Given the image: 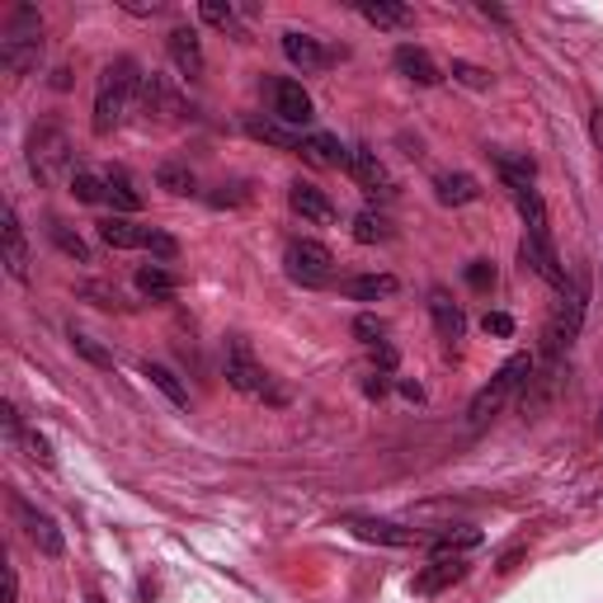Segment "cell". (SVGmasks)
<instances>
[{
    "label": "cell",
    "mask_w": 603,
    "mask_h": 603,
    "mask_svg": "<svg viewBox=\"0 0 603 603\" xmlns=\"http://www.w3.org/2000/svg\"><path fill=\"white\" fill-rule=\"evenodd\" d=\"M354 335H358V345L377 349V345H387V320H377L373 312H364V316H354Z\"/></svg>",
    "instance_id": "cell-34"
},
{
    "label": "cell",
    "mask_w": 603,
    "mask_h": 603,
    "mask_svg": "<svg viewBox=\"0 0 603 603\" xmlns=\"http://www.w3.org/2000/svg\"><path fill=\"white\" fill-rule=\"evenodd\" d=\"M518 259H524V269H533L542 284H552L556 293L571 284V274L561 269V259H556V246H552V240H533V236H524V246H518Z\"/></svg>",
    "instance_id": "cell-12"
},
{
    "label": "cell",
    "mask_w": 603,
    "mask_h": 603,
    "mask_svg": "<svg viewBox=\"0 0 603 603\" xmlns=\"http://www.w3.org/2000/svg\"><path fill=\"white\" fill-rule=\"evenodd\" d=\"M599 429H603V411H599Z\"/></svg>",
    "instance_id": "cell-49"
},
{
    "label": "cell",
    "mask_w": 603,
    "mask_h": 603,
    "mask_svg": "<svg viewBox=\"0 0 603 603\" xmlns=\"http://www.w3.org/2000/svg\"><path fill=\"white\" fill-rule=\"evenodd\" d=\"M467 284H472L476 293L495 288V265H491V259H472V265H467Z\"/></svg>",
    "instance_id": "cell-39"
},
{
    "label": "cell",
    "mask_w": 603,
    "mask_h": 603,
    "mask_svg": "<svg viewBox=\"0 0 603 603\" xmlns=\"http://www.w3.org/2000/svg\"><path fill=\"white\" fill-rule=\"evenodd\" d=\"M481 547V528H434L429 552L434 561H453V556H467Z\"/></svg>",
    "instance_id": "cell-21"
},
{
    "label": "cell",
    "mask_w": 603,
    "mask_h": 603,
    "mask_svg": "<svg viewBox=\"0 0 603 603\" xmlns=\"http://www.w3.org/2000/svg\"><path fill=\"white\" fill-rule=\"evenodd\" d=\"M38 57H43V19L33 6H14L6 33H0V67L24 76L38 67Z\"/></svg>",
    "instance_id": "cell-4"
},
{
    "label": "cell",
    "mask_w": 603,
    "mask_h": 603,
    "mask_svg": "<svg viewBox=\"0 0 603 603\" xmlns=\"http://www.w3.org/2000/svg\"><path fill=\"white\" fill-rule=\"evenodd\" d=\"M198 14H204L208 24H217V29H231V24H236V10L223 6V0H204V6H198Z\"/></svg>",
    "instance_id": "cell-38"
},
{
    "label": "cell",
    "mask_w": 603,
    "mask_h": 603,
    "mask_svg": "<svg viewBox=\"0 0 603 603\" xmlns=\"http://www.w3.org/2000/svg\"><path fill=\"white\" fill-rule=\"evenodd\" d=\"M288 204H293V212L302 217V223H316V227L335 223V204L326 198V189L307 185V179H297V185L288 189Z\"/></svg>",
    "instance_id": "cell-14"
},
{
    "label": "cell",
    "mask_w": 603,
    "mask_h": 603,
    "mask_svg": "<svg viewBox=\"0 0 603 603\" xmlns=\"http://www.w3.org/2000/svg\"><path fill=\"white\" fill-rule=\"evenodd\" d=\"M354 240H364V246H377V240H392V227L382 212H358L354 217Z\"/></svg>",
    "instance_id": "cell-33"
},
{
    "label": "cell",
    "mask_w": 603,
    "mask_h": 603,
    "mask_svg": "<svg viewBox=\"0 0 603 603\" xmlns=\"http://www.w3.org/2000/svg\"><path fill=\"white\" fill-rule=\"evenodd\" d=\"M349 533L364 542H382V547H419V542H434V533L387 524V518H349Z\"/></svg>",
    "instance_id": "cell-10"
},
{
    "label": "cell",
    "mask_w": 603,
    "mask_h": 603,
    "mask_svg": "<svg viewBox=\"0 0 603 603\" xmlns=\"http://www.w3.org/2000/svg\"><path fill=\"white\" fill-rule=\"evenodd\" d=\"M142 67L132 62V57H118V62H109L105 71H99V86H95V132L109 137L118 123L128 118L137 90H142Z\"/></svg>",
    "instance_id": "cell-1"
},
{
    "label": "cell",
    "mask_w": 603,
    "mask_h": 603,
    "mask_svg": "<svg viewBox=\"0 0 603 603\" xmlns=\"http://www.w3.org/2000/svg\"><path fill=\"white\" fill-rule=\"evenodd\" d=\"M14 518H19V524H24L29 542H33V547L43 552V556H62V552H67V537H62V528H57L43 510H33L29 500H19V495H14Z\"/></svg>",
    "instance_id": "cell-11"
},
{
    "label": "cell",
    "mask_w": 603,
    "mask_h": 603,
    "mask_svg": "<svg viewBox=\"0 0 603 603\" xmlns=\"http://www.w3.org/2000/svg\"><path fill=\"white\" fill-rule=\"evenodd\" d=\"M246 132H250V137H259V142H269V147L302 151V132H293V128H284V123H265V118H250Z\"/></svg>",
    "instance_id": "cell-29"
},
{
    "label": "cell",
    "mask_w": 603,
    "mask_h": 603,
    "mask_svg": "<svg viewBox=\"0 0 603 603\" xmlns=\"http://www.w3.org/2000/svg\"><path fill=\"white\" fill-rule=\"evenodd\" d=\"M429 316H434V330L448 339V345H457L462 335H467V316H462V307L448 297V288H434L429 293Z\"/></svg>",
    "instance_id": "cell-18"
},
{
    "label": "cell",
    "mask_w": 603,
    "mask_h": 603,
    "mask_svg": "<svg viewBox=\"0 0 603 603\" xmlns=\"http://www.w3.org/2000/svg\"><path fill=\"white\" fill-rule=\"evenodd\" d=\"M19 448H24V457L29 462H38V467H52V444H48V438L43 434H33V429H24V434H19Z\"/></svg>",
    "instance_id": "cell-37"
},
{
    "label": "cell",
    "mask_w": 603,
    "mask_h": 603,
    "mask_svg": "<svg viewBox=\"0 0 603 603\" xmlns=\"http://www.w3.org/2000/svg\"><path fill=\"white\" fill-rule=\"evenodd\" d=\"M345 170H349L368 194H392V175H387V166L377 160V151H368V147H349V166H345Z\"/></svg>",
    "instance_id": "cell-15"
},
{
    "label": "cell",
    "mask_w": 603,
    "mask_h": 603,
    "mask_svg": "<svg viewBox=\"0 0 603 603\" xmlns=\"http://www.w3.org/2000/svg\"><path fill=\"white\" fill-rule=\"evenodd\" d=\"M358 14H364L373 29H406V24H415L411 6H396V0H358Z\"/></svg>",
    "instance_id": "cell-23"
},
{
    "label": "cell",
    "mask_w": 603,
    "mask_h": 603,
    "mask_svg": "<svg viewBox=\"0 0 603 603\" xmlns=\"http://www.w3.org/2000/svg\"><path fill=\"white\" fill-rule=\"evenodd\" d=\"M269 99H274V123H284V128H307L312 123V95L302 90V80H274L269 86Z\"/></svg>",
    "instance_id": "cell-9"
},
{
    "label": "cell",
    "mask_w": 603,
    "mask_h": 603,
    "mask_svg": "<svg viewBox=\"0 0 603 603\" xmlns=\"http://www.w3.org/2000/svg\"><path fill=\"white\" fill-rule=\"evenodd\" d=\"M109 185V204H113V217H128V212H142V194L132 189V179L123 170H109L105 175Z\"/></svg>",
    "instance_id": "cell-26"
},
{
    "label": "cell",
    "mask_w": 603,
    "mask_h": 603,
    "mask_svg": "<svg viewBox=\"0 0 603 603\" xmlns=\"http://www.w3.org/2000/svg\"><path fill=\"white\" fill-rule=\"evenodd\" d=\"M170 62L179 67V76H204V43H198V33L194 29H170Z\"/></svg>",
    "instance_id": "cell-20"
},
{
    "label": "cell",
    "mask_w": 603,
    "mask_h": 603,
    "mask_svg": "<svg viewBox=\"0 0 603 603\" xmlns=\"http://www.w3.org/2000/svg\"><path fill=\"white\" fill-rule=\"evenodd\" d=\"M590 137H594V147L603 151V109H594V113H590Z\"/></svg>",
    "instance_id": "cell-44"
},
{
    "label": "cell",
    "mask_w": 603,
    "mask_h": 603,
    "mask_svg": "<svg viewBox=\"0 0 603 603\" xmlns=\"http://www.w3.org/2000/svg\"><path fill=\"white\" fill-rule=\"evenodd\" d=\"M48 231H52V240H57V246H62L71 259H80V265H90V246H86V240H80V236H76L67 223H52Z\"/></svg>",
    "instance_id": "cell-35"
},
{
    "label": "cell",
    "mask_w": 603,
    "mask_h": 603,
    "mask_svg": "<svg viewBox=\"0 0 603 603\" xmlns=\"http://www.w3.org/2000/svg\"><path fill=\"white\" fill-rule=\"evenodd\" d=\"M392 62H396V71L406 76V80H415V86H438V80H444L438 62H434V57H429L425 48H415V43H401Z\"/></svg>",
    "instance_id": "cell-16"
},
{
    "label": "cell",
    "mask_w": 603,
    "mask_h": 603,
    "mask_svg": "<svg viewBox=\"0 0 603 603\" xmlns=\"http://www.w3.org/2000/svg\"><path fill=\"white\" fill-rule=\"evenodd\" d=\"M123 10H132V14H160V6H147V0H123Z\"/></svg>",
    "instance_id": "cell-46"
},
{
    "label": "cell",
    "mask_w": 603,
    "mask_h": 603,
    "mask_svg": "<svg viewBox=\"0 0 603 603\" xmlns=\"http://www.w3.org/2000/svg\"><path fill=\"white\" fill-rule=\"evenodd\" d=\"M392 293H396L392 274H358V278H349V284H345V297H354V302H382Z\"/></svg>",
    "instance_id": "cell-27"
},
{
    "label": "cell",
    "mask_w": 603,
    "mask_h": 603,
    "mask_svg": "<svg viewBox=\"0 0 603 603\" xmlns=\"http://www.w3.org/2000/svg\"><path fill=\"white\" fill-rule=\"evenodd\" d=\"M585 297H590L585 278H571V284L561 288V302L547 316V330H542V354H537L542 368H561V358H566V349L575 345L580 326H585Z\"/></svg>",
    "instance_id": "cell-2"
},
{
    "label": "cell",
    "mask_w": 603,
    "mask_h": 603,
    "mask_svg": "<svg viewBox=\"0 0 603 603\" xmlns=\"http://www.w3.org/2000/svg\"><path fill=\"white\" fill-rule=\"evenodd\" d=\"M453 76L462 80V86H472V90H486L491 86V76L481 71V67H472V62H453Z\"/></svg>",
    "instance_id": "cell-41"
},
{
    "label": "cell",
    "mask_w": 603,
    "mask_h": 603,
    "mask_svg": "<svg viewBox=\"0 0 603 603\" xmlns=\"http://www.w3.org/2000/svg\"><path fill=\"white\" fill-rule=\"evenodd\" d=\"M0 246H6V269L10 278H19L24 284L29 278V240H24V227H19V212L6 204V212H0Z\"/></svg>",
    "instance_id": "cell-13"
},
{
    "label": "cell",
    "mask_w": 603,
    "mask_h": 603,
    "mask_svg": "<svg viewBox=\"0 0 603 603\" xmlns=\"http://www.w3.org/2000/svg\"><path fill=\"white\" fill-rule=\"evenodd\" d=\"M284 265H288V278L302 288H330L335 284V255L320 246V240H288Z\"/></svg>",
    "instance_id": "cell-7"
},
{
    "label": "cell",
    "mask_w": 603,
    "mask_h": 603,
    "mask_svg": "<svg viewBox=\"0 0 603 603\" xmlns=\"http://www.w3.org/2000/svg\"><path fill=\"white\" fill-rule=\"evenodd\" d=\"M29 170L38 185H57V179H71V142L57 128H33L29 132Z\"/></svg>",
    "instance_id": "cell-6"
},
{
    "label": "cell",
    "mask_w": 603,
    "mask_h": 603,
    "mask_svg": "<svg viewBox=\"0 0 603 603\" xmlns=\"http://www.w3.org/2000/svg\"><path fill=\"white\" fill-rule=\"evenodd\" d=\"M67 189L76 194V204H109V185L99 175H90V170H76L67 179Z\"/></svg>",
    "instance_id": "cell-30"
},
{
    "label": "cell",
    "mask_w": 603,
    "mask_h": 603,
    "mask_svg": "<svg viewBox=\"0 0 603 603\" xmlns=\"http://www.w3.org/2000/svg\"><path fill=\"white\" fill-rule=\"evenodd\" d=\"M373 358H377V368H382V373H392V368H396V349H392V345H377Z\"/></svg>",
    "instance_id": "cell-43"
},
{
    "label": "cell",
    "mask_w": 603,
    "mask_h": 603,
    "mask_svg": "<svg viewBox=\"0 0 603 603\" xmlns=\"http://www.w3.org/2000/svg\"><path fill=\"white\" fill-rule=\"evenodd\" d=\"M99 240L113 250H151L156 259H175V236H166L160 227H142L132 223V217H109V223H99Z\"/></svg>",
    "instance_id": "cell-5"
},
{
    "label": "cell",
    "mask_w": 603,
    "mask_h": 603,
    "mask_svg": "<svg viewBox=\"0 0 603 603\" xmlns=\"http://www.w3.org/2000/svg\"><path fill=\"white\" fill-rule=\"evenodd\" d=\"M227 382H231L240 396H269L274 406H284V392L269 387V373L255 364V354H250V345H246L240 335L227 345Z\"/></svg>",
    "instance_id": "cell-8"
},
{
    "label": "cell",
    "mask_w": 603,
    "mask_h": 603,
    "mask_svg": "<svg viewBox=\"0 0 603 603\" xmlns=\"http://www.w3.org/2000/svg\"><path fill=\"white\" fill-rule=\"evenodd\" d=\"M142 377H151V387H156L160 396H166L170 406H179V411L189 406V392H185V382H179V377H175L166 364H142Z\"/></svg>",
    "instance_id": "cell-28"
},
{
    "label": "cell",
    "mask_w": 603,
    "mask_h": 603,
    "mask_svg": "<svg viewBox=\"0 0 603 603\" xmlns=\"http://www.w3.org/2000/svg\"><path fill=\"white\" fill-rule=\"evenodd\" d=\"M495 170H500V179H505V189H510V194L533 189V175H537L533 156H505V151L495 156Z\"/></svg>",
    "instance_id": "cell-25"
},
{
    "label": "cell",
    "mask_w": 603,
    "mask_h": 603,
    "mask_svg": "<svg viewBox=\"0 0 603 603\" xmlns=\"http://www.w3.org/2000/svg\"><path fill=\"white\" fill-rule=\"evenodd\" d=\"M156 185L166 189V194H194L198 179H194V170H189V166H179V160H166V166L156 170Z\"/></svg>",
    "instance_id": "cell-32"
},
{
    "label": "cell",
    "mask_w": 603,
    "mask_h": 603,
    "mask_svg": "<svg viewBox=\"0 0 603 603\" xmlns=\"http://www.w3.org/2000/svg\"><path fill=\"white\" fill-rule=\"evenodd\" d=\"M434 194H438V204H444V208H467V204H476V198H481V185L472 175H438Z\"/></svg>",
    "instance_id": "cell-24"
},
{
    "label": "cell",
    "mask_w": 603,
    "mask_h": 603,
    "mask_svg": "<svg viewBox=\"0 0 603 603\" xmlns=\"http://www.w3.org/2000/svg\"><path fill=\"white\" fill-rule=\"evenodd\" d=\"M533 373H537V358L533 354H514V358H505L500 364V373L481 387L476 396H472V406H467V425L472 429H481L491 415H500L505 411V401L514 396V392H528V382H533Z\"/></svg>",
    "instance_id": "cell-3"
},
{
    "label": "cell",
    "mask_w": 603,
    "mask_h": 603,
    "mask_svg": "<svg viewBox=\"0 0 603 603\" xmlns=\"http://www.w3.org/2000/svg\"><path fill=\"white\" fill-rule=\"evenodd\" d=\"M297 156H307L312 166H330V170H345V166H349V147H339L330 132L302 137V151H297Z\"/></svg>",
    "instance_id": "cell-22"
},
{
    "label": "cell",
    "mask_w": 603,
    "mask_h": 603,
    "mask_svg": "<svg viewBox=\"0 0 603 603\" xmlns=\"http://www.w3.org/2000/svg\"><path fill=\"white\" fill-rule=\"evenodd\" d=\"M364 396H368V401H382V396H387V373H373V377L364 382Z\"/></svg>",
    "instance_id": "cell-42"
},
{
    "label": "cell",
    "mask_w": 603,
    "mask_h": 603,
    "mask_svg": "<svg viewBox=\"0 0 603 603\" xmlns=\"http://www.w3.org/2000/svg\"><path fill=\"white\" fill-rule=\"evenodd\" d=\"M86 603H105V599H99V594H90V599H86Z\"/></svg>",
    "instance_id": "cell-48"
},
{
    "label": "cell",
    "mask_w": 603,
    "mask_h": 603,
    "mask_svg": "<svg viewBox=\"0 0 603 603\" xmlns=\"http://www.w3.org/2000/svg\"><path fill=\"white\" fill-rule=\"evenodd\" d=\"M462 575H467V561H462V556H453V561H429V566L411 580V594H425V599H429V594H438V590L457 585Z\"/></svg>",
    "instance_id": "cell-19"
},
{
    "label": "cell",
    "mask_w": 603,
    "mask_h": 603,
    "mask_svg": "<svg viewBox=\"0 0 603 603\" xmlns=\"http://www.w3.org/2000/svg\"><path fill=\"white\" fill-rule=\"evenodd\" d=\"M481 330L495 335V339H510V335H514V316H505V312H486V316H481Z\"/></svg>",
    "instance_id": "cell-40"
},
{
    "label": "cell",
    "mask_w": 603,
    "mask_h": 603,
    "mask_svg": "<svg viewBox=\"0 0 603 603\" xmlns=\"http://www.w3.org/2000/svg\"><path fill=\"white\" fill-rule=\"evenodd\" d=\"M6 603H19V575H14V566H6Z\"/></svg>",
    "instance_id": "cell-45"
},
{
    "label": "cell",
    "mask_w": 603,
    "mask_h": 603,
    "mask_svg": "<svg viewBox=\"0 0 603 603\" xmlns=\"http://www.w3.org/2000/svg\"><path fill=\"white\" fill-rule=\"evenodd\" d=\"M71 345H76V354L86 358V364H95V368H113V354L105 349V345H95L90 335H80V330H71Z\"/></svg>",
    "instance_id": "cell-36"
},
{
    "label": "cell",
    "mask_w": 603,
    "mask_h": 603,
    "mask_svg": "<svg viewBox=\"0 0 603 603\" xmlns=\"http://www.w3.org/2000/svg\"><path fill=\"white\" fill-rule=\"evenodd\" d=\"M284 57H288L293 67H302V71H320V67H330V52L320 48V38L302 33V29H288V33H284Z\"/></svg>",
    "instance_id": "cell-17"
},
{
    "label": "cell",
    "mask_w": 603,
    "mask_h": 603,
    "mask_svg": "<svg viewBox=\"0 0 603 603\" xmlns=\"http://www.w3.org/2000/svg\"><path fill=\"white\" fill-rule=\"evenodd\" d=\"M137 293L166 302V297H175V278L160 269V265H142V269H137Z\"/></svg>",
    "instance_id": "cell-31"
},
{
    "label": "cell",
    "mask_w": 603,
    "mask_h": 603,
    "mask_svg": "<svg viewBox=\"0 0 603 603\" xmlns=\"http://www.w3.org/2000/svg\"><path fill=\"white\" fill-rule=\"evenodd\" d=\"M401 396H406V401H425V387H419V382H401Z\"/></svg>",
    "instance_id": "cell-47"
}]
</instances>
